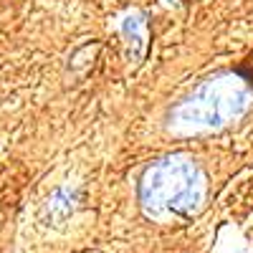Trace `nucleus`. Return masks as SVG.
<instances>
[{
  "label": "nucleus",
  "instance_id": "1",
  "mask_svg": "<svg viewBox=\"0 0 253 253\" xmlns=\"http://www.w3.org/2000/svg\"><path fill=\"white\" fill-rule=\"evenodd\" d=\"M139 198L152 215H190L203 200V177L190 160H160L144 172Z\"/></svg>",
  "mask_w": 253,
  "mask_h": 253
},
{
  "label": "nucleus",
  "instance_id": "2",
  "mask_svg": "<svg viewBox=\"0 0 253 253\" xmlns=\"http://www.w3.org/2000/svg\"><path fill=\"white\" fill-rule=\"evenodd\" d=\"M243 86H248V84L238 74L210 79L175 109V119L190 126L225 124L230 117H238L246 109L248 91Z\"/></svg>",
  "mask_w": 253,
  "mask_h": 253
},
{
  "label": "nucleus",
  "instance_id": "3",
  "mask_svg": "<svg viewBox=\"0 0 253 253\" xmlns=\"http://www.w3.org/2000/svg\"><path fill=\"white\" fill-rule=\"evenodd\" d=\"M236 74H238V76H241V79L248 84V89H253V53H251V56H248V58L241 63L238 69H236Z\"/></svg>",
  "mask_w": 253,
  "mask_h": 253
}]
</instances>
